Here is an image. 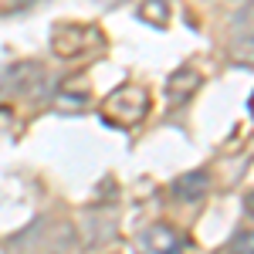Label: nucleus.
I'll return each mask as SVG.
<instances>
[{
	"label": "nucleus",
	"mask_w": 254,
	"mask_h": 254,
	"mask_svg": "<svg viewBox=\"0 0 254 254\" xmlns=\"http://www.w3.org/2000/svg\"><path fill=\"white\" fill-rule=\"evenodd\" d=\"M48 48L58 61H81V58H95L105 51V34L95 24H71L61 20L55 24V31L48 34Z\"/></svg>",
	"instance_id": "f257e3e1"
},
{
	"label": "nucleus",
	"mask_w": 254,
	"mask_h": 254,
	"mask_svg": "<svg viewBox=\"0 0 254 254\" xmlns=\"http://www.w3.org/2000/svg\"><path fill=\"white\" fill-rule=\"evenodd\" d=\"M149 112V92L142 85H132V81H122L119 88H112L105 102H102V119L116 129H132L139 126Z\"/></svg>",
	"instance_id": "f03ea898"
},
{
	"label": "nucleus",
	"mask_w": 254,
	"mask_h": 254,
	"mask_svg": "<svg viewBox=\"0 0 254 254\" xmlns=\"http://www.w3.org/2000/svg\"><path fill=\"white\" fill-rule=\"evenodd\" d=\"M44 81V68L38 61H17L0 71V95H34Z\"/></svg>",
	"instance_id": "7ed1b4c3"
},
{
	"label": "nucleus",
	"mask_w": 254,
	"mask_h": 254,
	"mask_svg": "<svg viewBox=\"0 0 254 254\" xmlns=\"http://www.w3.org/2000/svg\"><path fill=\"white\" fill-rule=\"evenodd\" d=\"M183 234L170 224H149L136 237V254H183Z\"/></svg>",
	"instance_id": "20e7f679"
},
{
	"label": "nucleus",
	"mask_w": 254,
	"mask_h": 254,
	"mask_svg": "<svg viewBox=\"0 0 254 254\" xmlns=\"http://www.w3.org/2000/svg\"><path fill=\"white\" fill-rule=\"evenodd\" d=\"M48 234H51V220L48 217H34L27 231H20L17 237H10V251L14 254H34L41 244H48Z\"/></svg>",
	"instance_id": "39448f33"
},
{
	"label": "nucleus",
	"mask_w": 254,
	"mask_h": 254,
	"mask_svg": "<svg viewBox=\"0 0 254 254\" xmlns=\"http://www.w3.org/2000/svg\"><path fill=\"white\" fill-rule=\"evenodd\" d=\"M81 241H85V248H102L105 241H112L116 237V217L109 214H88L81 220Z\"/></svg>",
	"instance_id": "423d86ee"
},
{
	"label": "nucleus",
	"mask_w": 254,
	"mask_h": 254,
	"mask_svg": "<svg viewBox=\"0 0 254 254\" xmlns=\"http://www.w3.org/2000/svg\"><path fill=\"white\" fill-rule=\"evenodd\" d=\"M170 190H173L176 200L193 203V200H200V196H207V190H210V173H207V170H190V173L176 176Z\"/></svg>",
	"instance_id": "0eeeda50"
},
{
	"label": "nucleus",
	"mask_w": 254,
	"mask_h": 254,
	"mask_svg": "<svg viewBox=\"0 0 254 254\" xmlns=\"http://www.w3.org/2000/svg\"><path fill=\"white\" fill-rule=\"evenodd\" d=\"M200 81H203V78H200V71H193V68L183 64V68H176L173 75L166 78V98H170L173 105H180V102H187V98L200 88Z\"/></svg>",
	"instance_id": "6e6552de"
},
{
	"label": "nucleus",
	"mask_w": 254,
	"mask_h": 254,
	"mask_svg": "<svg viewBox=\"0 0 254 254\" xmlns=\"http://www.w3.org/2000/svg\"><path fill=\"white\" fill-rule=\"evenodd\" d=\"M136 14L149 27H166L170 24V0H142Z\"/></svg>",
	"instance_id": "1a4fd4ad"
},
{
	"label": "nucleus",
	"mask_w": 254,
	"mask_h": 254,
	"mask_svg": "<svg viewBox=\"0 0 254 254\" xmlns=\"http://www.w3.org/2000/svg\"><path fill=\"white\" fill-rule=\"evenodd\" d=\"M85 105H88V95H85V92H58V95H55V109H58V112H81V109H85Z\"/></svg>",
	"instance_id": "9d476101"
},
{
	"label": "nucleus",
	"mask_w": 254,
	"mask_h": 254,
	"mask_svg": "<svg viewBox=\"0 0 254 254\" xmlns=\"http://www.w3.org/2000/svg\"><path fill=\"white\" fill-rule=\"evenodd\" d=\"M254 237L251 231H241V234H234V241H231V254H254Z\"/></svg>",
	"instance_id": "9b49d317"
},
{
	"label": "nucleus",
	"mask_w": 254,
	"mask_h": 254,
	"mask_svg": "<svg viewBox=\"0 0 254 254\" xmlns=\"http://www.w3.org/2000/svg\"><path fill=\"white\" fill-rule=\"evenodd\" d=\"M92 3H98V7H105V10H116V7H122V3H129V0H92Z\"/></svg>",
	"instance_id": "f8f14e48"
},
{
	"label": "nucleus",
	"mask_w": 254,
	"mask_h": 254,
	"mask_svg": "<svg viewBox=\"0 0 254 254\" xmlns=\"http://www.w3.org/2000/svg\"><path fill=\"white\" fill-rule=\"evenodd\" d=\"M38 3H44V0H14V7H38Z\"/></svg>",
	"instance_id": "ddd939ff"
},
{
	"label": "nucleus",
	"mask_w": 254,
	"mask_h": 254,
	"mask_svg": "<svg viewBox=\"0 0 254 254\" xmlns=\"http://www.w3.org/2000/svg\"><path fill=\"white\" fill-rule=\"evenodd\" d=\"M251 210H254V196H251V193H248V196H244V214L251 217Z\"/></svg>",
	"instance_id": "4468645a"
},
{
	"label": "nucleus",
	"mask_w": 254,
	"mask_h": 254,
	"mask_svg": "<svg viewBox=\"0 0 254 254\" xmlns=\"http://www.w3.org/2000/svg\"><path fill=\"white\" fill-rule=\"evenodd\" d=\"M237 3H244V0H237Z\"/></svg>",
	"instance_id": "2eb2a0df"
}]
</instances>
